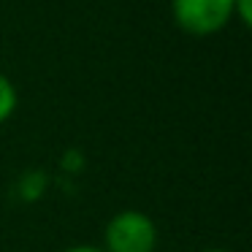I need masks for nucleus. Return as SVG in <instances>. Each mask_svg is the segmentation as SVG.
<instances>
[{
  "label": "nucleus",
  "mask_w": 252,
  "mask_h": 252,
  "mask_svg": "<svg viewBox=\"0 0 252 252\" xmlns=\"http://www.w3.org/2000/svg\"><path fill=\"white\" fill-rule=\"evenodd\" d=\"M158 225L138 209H122L103 230V252H155Z\"/></svg>",
  "instance_id": "obj_1"
},
{
  "label": "nucleus",
  "mask_w": 252,
  "mask_h": 252,
  "mask_svg": "<svg viewBox=\"0 0 252 252\" xmlns=\"http://www.w3.org/2000/svg\"><path fill=\"white\" fill-rule=\"evenodd\" d=\"M236 17V0H174V19L185 33L206 38Z\"/></svg>",
  "instance_id": "obj_2"
},
{
  "label": "nucleus",
  "mask_w": 252,
  "mask_h": 252,
  "mask_svg": "<svg viewBox=\"0 0 252 252\" xmlns=\"http://www.w3.org/2000/svg\"><path fill=\"white\" fill-rule=\"evenodd\" d=\"M17 103H19V95L14 82L6 73H0V125L11 120V114L17 111Z\"/></svg>",
  "instance_id": "obj_3"
},
{
  "label": "nucleus",
  "mask_w": 252,
  "mask_h": 252,
  "mask_svg": "<svg viewBox=\"0 0 252 252\" xmlns=\"http://www.w3.org/2000/svg\"><path fill=\"white\" fill-rule=\"evenodd\" d=\"M63 252H103V250L95 247V244H76V247H68V250H63Z\"/></svg>",
  "instance_id": "obj_4"
},
{
  "label": "nucleus",
  "mask_w": 252,
  "mask_h": 252,
  "mask_svg": "<svg viewBox=\"0 0 252 252\" xmlns=\"http://www.w3.org/2000/svg\"><path fill=\"white\" fill-rule=\"evenodd\" d=\"M203 252H228V250H203Z\"/></svg>",
  "instance_id": "obj_5"
}]
</instances>
